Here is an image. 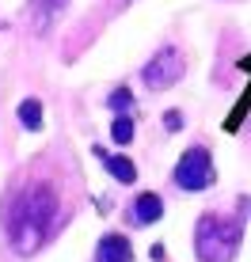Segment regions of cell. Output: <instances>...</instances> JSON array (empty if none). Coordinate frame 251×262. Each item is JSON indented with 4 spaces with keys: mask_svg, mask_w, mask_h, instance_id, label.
<instances>
[{
    "mask_svg": "<svg viewBox=\"0 0 251 262\" xmlns=\"http://www.w3.org/2000/svg\"><path fill=\"white\" fill-rule=\"evenodd\" d=\"M133 129H137V125H133L130 114H118V118H114V125H111V141L130 144V141H133Z\"/></svg>",
    "mask_w": 251,
    "mask_h": 262,
    "instance_id": "obj_10",
    "label": "cell"
},
{
    "mask_svg": "<svg viewBox=\"0 0 251 262\" xmlns=\"http://www.w3.org/2000/svg\"><path fill=\"white\" fill-rule=\"evenodd\" d=\"M240 216H251V198H240Z\"/></svg>",
    "mask_w": 251,
    "mask_h": 262,
    "instance_id": "obj_14",
    "label": "cell"
},
{
    "mask_svg": "<svg viewBox=\"0 0 251 262\" xmlns=\"http://www.w3.org/2000/svg\"><path fill=\"white\" fill-rule=\"evenodd\" d=\"M92 152L107 164V171H111L118 183H133V179H137V167H133V160H126V156H111V152H103V144H95Z\"/></svg>",
    "mask_w": 251,
    "mask_h": 262,
    "instance_id": "obj_7",
    "label": "cell"
},
{
    "mask_svg": "<svg viewBox=\"0 0 251 262\" xmlns=\"http://www.w3.org/2000/svg\"><path fill=\"white\" fill-rule=\"evenodd\" d=\"M152 258H156V262H164V258H168V251L160 247V243H152Z\"/></svg>",
    "mask_w": 251,
    "mask_h": 262,
    "instance_id": "obj_13",
    "label": "cell"
},
{
    "mask_svg": "<svg viewBox=\"0 0 251 262\" xmlns=\"http://www.w3.org/2000/svg\"><path fill=\"white\" fill-rule=\"evenodd\" d=\"M183 72H186V61H183V53L179 50H160L156 57L145 65V72H141V80L152 88V92H164V88H175L179 80H183Z\"/></svg>",
    "mask_w": 251,
    "mask_h": 262,
    "instance_id": "obj_4",
    "label": "cell"
},
{
    "mask_svg": "<svg viewBox=\"0 0 251 262\" xmlns=\"http://www.w3.org/2000/svg\"><path fill=\"white\" fill-rule=\"evenodd\" d=\"M133 221L137 224H156L160 216H164V202H160L156 194H137V202H133Z\"/></svg>",
    "mask_w": 251,
    "mask_h": 262,
    "instance_id": "obj_8",
    "label": "cell"
},
{
    "mask_svg": "<svg viewBox=\"0 0 251 262\" xmlns=\"http://www.w3.org/2000/svg\"><path fill=\"white\" fill-rule=\"evenodd\" d=\"M53 216H57V194H53L50 183H34L15 198L12 224H8L15 255H23V258L38 255V247L46 243V232L53 228Z\"/></svg>",
    "mask_w": 251,
    "mask_h": 262,
    "instance_id": "obj_1",
    "label": "cell"
},
{
    "mask_svg": "<svg viewBox=\"0 0 251 262\" xmlns=\"http://www.w3.org/2000/svg\"><path fill=\"white\" fill-rule=\"evenodd\" d=\"M240 69H251V57H244V61H240Z\"/></svg>",
    "mask_w": 251,
    "mask_h": 262,
    "instance_id": "obj_15",
    "label": "cell"
},
{
    "mask_svg": "<svg viewBox=\"0 0 251 262\" xmlns=\"http://www.w3.org/2000/svg\"><path fill=\"white\" fill-rule=\"evenodd\" d=\"M240 236H244L240 216L205 213L194 224V255H198V262H232L240 251Z\"/></svg>",
    "mask_w": 251,
    "mask_h": 262,
    "instance_id": "obj_2",
    "label": "cell"
},
{
    "mask_svg": "<svg viewBox=\"0 0 251 262\" xmlns=\"http://www.w3.org/2000/svg\"><path fill=\"white\" fill-rule=\"evenodd\" d=\"M19 122L27 129H42V122H46V106L38 103V99H23L19 103Z\"/></svg>",
    "mask_w": 251,
    "mask_h": 262,
    "instance_id": "obj_9",
    "label": "cell"
},
{
    "mask_svg": "<svg viewBox=\"0 0 251 262\" xmlns=\"http://www.w3.org/2000/svg\"><path fill=\"white\" fill-rule=\"evenodd\" d=\"M107 106H111V111H118V114H130V111H133L130 88H118V92H111V95H107Z\"/></svg>",
    "mask_w": 251,
    "mask_h": 262,
    "instance_id": "obj_11",
    "label": "cell"
},
{
    "mask_svg": "<svg viewBox=\"0 0 251 262\" xmlns=\"http://www.w3.org/2000/svg\"><path fill=\"white\" fill-rule=\"evenodd\" d=\"M164 125H168L172 133H175V129H183V114H179V111H168V114H164Z\"/></svg>",
    "mask_w": 251,
    "mask_h": 262,
    "instance_id": "obj_12",
    "label": "cell"
},
{
    "mask_svg": "<svg viewBox=\"0 0 251 262\" xmlns=\"http://www.w3.org/2000/svg\"><path fill=\"white\" fill-rule=\"evenodd\" d=\"M213 156H210V148H202V144H194V148H186L183 156H179V164H175V186L179 190H205V186L213 183Z\"/></svg>",
    "mask_w": 251,
    "mask_h": 262,
    "instance_id": "obj_3",
    "label": "cell"
},
{
    "mask_svg": "<svg viewBox=\"0 0 251 262\" xmlns=\"http://www.w3.org/2000/svg\"><path fill=\"white\" fill-rule=\"evenodd\" d=\"M69 0H34V31L38 34H50L53 23H57V15L65 12Z\"/></svg>",
    "mask_w": 251,
    "mask_h": 262,
    "instance_id": "obj_5",
    "label": "cell"
},
{
    "mask_svg": "<svg viewBox=\"0 0 251 262\" xmlns=\"http://www.w3.org/2000/svg\"><path fill=\"white\" fill-rule=\"evenodd\" d=\"M95 255H99V262H133V247L126 236H103Z\"/></svg>",
    "mask_w": 251,
    "mask_h": 262,
    "instance_id": "obj_6",
    "label": "cell"
}]
</instances>
